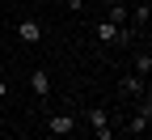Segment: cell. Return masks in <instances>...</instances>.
Masks as SVG:
<instances>
[{
  "label": "cell",
  "instance_id": "obj_1",
  "mask_svg": "<svg viewBox=\"0 0 152 140\" xmlns=\"http://www.w3.org/2000/svg\"><path fill=\"white\" fill-rule=\"evenodd\" d=\"M89 123H93V140H114L110 136V110L106 106H89Z\"/></svg>",
  "mask_w": 152,
  "mask_h": 140
},
{
  "label": "cell",
  "instance_id": "obj_2",
  "mask_svg": "<svg viewBox=\"0 0 152 140\" xmlns=\"http://www.w3.org/2000/svg\"><path fill=\"white\" fill-rule=\"evenodd\" d=\"M97 38H102L106 47H110V43H114V47H123L127 38H131V30H127V26H114V21H102V26H97Z\"/></svg>",
  "mask_w": 152,
  "mask_h": 140
},
{
  "label": "cell",
  "instance_id": "obj_3",
  "mask_svg": "<svg viewBox=\"0 0 152 140\" xmlns=\"http://www.w3.org/2000/svg\"><path fill=\"white\" fill-rule=\"evenodd\" d=\"M17 38H21V43H38V38H42V26H38L34 17H21V21H17Z\"/></svg>",
  "mask_w": 152,
  "mask_h": 140
},
{
  "label": "cell",
  "instance_id": "obj_4",
  "mask_svg": "<svg viewBox=\"0 0 152 140\" xmlns=\"http://www.w3.org/2000/svg\"><path fill=\"white\" fill-rule=\"evenodd\" d=\"M47 127H51V136H68V132L76 127V115H64V110H59V115H51Z\"/></svg>",
  "mask_w": 152,
  "mask_h": 140
},
{
  "label": "cell",
  "instance_id": "obj_5",
  "mask_svg": "<svg viewBox=\"0 0 152 140\" xmlns=\"http://www.w3.org/2000/svg\"><path fill=\"white\" fill-rule=\"evenodd\" d=\"M118 89H123V98H144V76H140V72L123 76V85H118Z\"/></svg>",
  "mask_w": 152,
  "mask_h": 140
},
{
  "label": "cell",
  "instance_id": "obj_6",
  "mask_svg": "<svg viewBox=\"0 0 152 140\" xmlns=\"http://www.w3.org/2000/svg\"><path fill=\"white\" fill-rule=\"evenodd\" d=\"M148 119H152V106H148V102H140V115H135V119H131V123H127V127H131V132H135V136H144V132H148Z\"/></svg>",
  "mask_w": 152,
  "mask_h": 140
},
{
  "label": "cell",
  "instance_id": "obj_7",
  "mask_svg": "<svg viewBox=\"0 0 152 140\" xmlns=\"http://www.w3.org/2000/svg\"><path fill=\"white\" fill-rule=\"evenodd\" d=\"M30 89H34V93H38V98H47V93H51V76H47V72H42V68H38V72H34V76H30Z\"/></svg>",
  "mask_w": 152,
  "mask_h": 140
},
{
  "label": "cell",
  "instance_id": "obj_8",
  "mask_svg": "<svg viewBox=\"0 0 152 140\" xmlns=\"http://www.w3.org/2000/svg\"><path fill=\"white\" fill-rule=\"evenodd\" d=\"M135 72H140V76H148V72H152V55H148V51H140V55H135Z\"/></svg>",
  "mask_w": 152,
  "mask_h": 140
},
{
  "label": "cell",
  "instance_id": "obj_9",
  "mask_svg": "<svg viewBox=\"0 0 152 140\" xmlns=\"http://www.w3.org/2000/svg\"><path fill=\"white\" fill-rule=\"evenodd\" d=\"M106 21H114V26H123V21H127V9H123V4H110V17H106Z\"/></svg>",
  "mask_w": 152,
  "mask_h": 140
},
{
  "label": "cell",
  "instance_id": "obj_10",
  "mask_svg": "<svg viewBox=\"0 0 152 140\" xmlns=\"http://www.w3.org/2000/svg\"><path fill=\"white\" fill-rule=\"evenodd\" d=\"M68 9L72 13H85V0H68Z\"/></svg>",
  "mask_w": 152,
  "mask_h": 140
},
{
  "label": "cell",
  "instance_id": "obj_11",
  "mask_svg": "<svg viewBox=\"0 0 152 140\" xmlns=\"http://www.w3.org/2000/svg\"><path fill=\"white\" fill-rule=\"evenodd\" d=\"M4 93H9V85H4V81H0V98H4Z\"/></svg>",
  "mask_w": 152,
  "mask_h": 140
},
{
  "label": "cell",
  "instance_id": "obj_12",
  "mask_svg": "<svg viewBox=\"0 0 152 140\" xmlns=\"http://www.w3.org/2000/svg\"><path fill=\"white\" fill-rule=\"evenodd\" d=\"M106 4H123V0H106Z\"/></svg>",
  "mask_w": 152,
  "mask_h": 140
},
{
  "label": "cell",
  "instance_id": "obj_13",
  "mask_svg": "<svg viewBox=\"0 0 152 140\" xmlns=\"http://www.w3.org/2000/svg\"><path fill=\"white\" fill-rule=\"evenodd\" d=\"M42 140H51V136H42Z\"/></svg>",
  "mask_w": 152,
  "mask_h": 140
}]
</instances>
